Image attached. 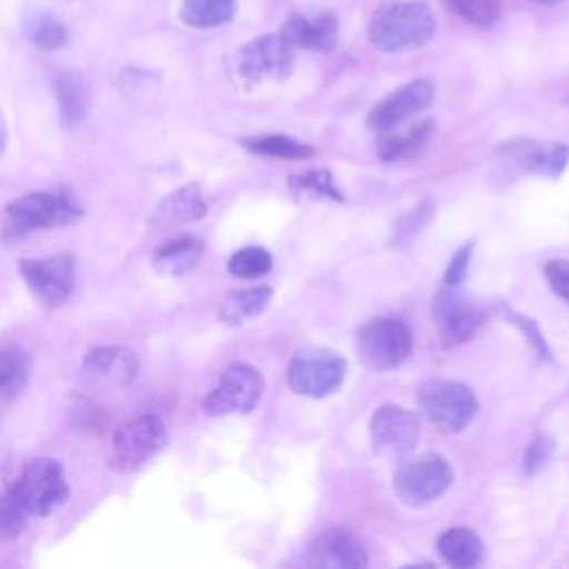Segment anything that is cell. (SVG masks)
Here are the masks:
<instances>
[{
    "label": "cell",
    "mask_w": 569,
    "mask_h": 569,
    "mask_svg": "<svg viewBox=\"0 0 569 569\" xmlns=\"http://www.w3.org/2000/svg\"><path fill=\"white\" fill-rule=\"evenodd\" d=\"M280 36L293 49H311V51H331L338 42V18L327 11L316 18H305L302 13H289L284 20Z\"/></svg>",
    "instance_id": "2e32d148"
},
{
    "label": "cell",
    "mask_w": 569,
    "mask_h": 569,
    "mask_svg": "<svg viewBox=\"0 0 569 569\" xmlns=\"http://www.w3.org/2000/svg\"><path fill=\"white\" fill-rule=\"evenodd\" d=\"M438 553L440 558L456 569H469V567H478L485 560V545L482 540L476 536V531L467 529V527H453L447 529L438 542Z\"/></svg>",
    "instance_id": "d6986e66"
},
{
    "label": "cell",
    "mask_w": 569,
    "mask_h": 569,
    "mask_svg": "<svg viewBox=\"0 0 569 569\" xmlns=\"http://www.w3.org/2000/svg\"><path fill=\"white\" fill-rule=\"evenodd\" d=\"M533 2H538V4H558L562 0H533Z\"/></svg>",
    "instance_id": "74e56055"
},
{
    "label": "cell",
    "mask_w": 569,
    "mask_h": 569,
    "mask_svg": "<svg viewBox=\"0 0 569 569\" xmlns=\"http://www.w3.org/2000/svg\"><path fill=\"white\" fill-rule=\"evenodd\" d=\"M513 149L520 151L518 160L525 171L545 176V178H558L569 160V149L560 142H547V144L525 142Z\"/></svg>",
    "instance_id": "603a6c76"
},
{
    "label": "cell",
    "mask_w": 569,
    "mask_h": 569,
    "mask_svg": "<svg viewBox=\"0 0 569 569\" xmlns=\"http://www.w3.org/2000/svg\"><path fill=\"white\" fill-rule=\"evenodd\" d=\"M431 133H433V120H418V122L402 127L400 131L393 127V129L380 133L378 153L382 160L411 158L427 144Z\"/></svg>",
    "instance_id": "44dd1931"
},
{
    "label": "cell",
    "mask_w": 569,
    "mask_h": 569,
    "mask_svg": "<svg viewBox=\"0 0 569 569\" xmlns=\"http://www.w3.org/2000/svg\"><path fill=\"white\" fill-rule=\"evenodd\" d=\"M436 16L425 0H393L382 4L369 22V40L378 51L402 53L431 40Z\"/></svg>",
    "instance_id": "6da1fadb"
},
{
    "label": "cell",
    "mask_w": 569,
    "mask_h": 569,
    "mask_svg": "<svg viewBox=\"0 0 569 569\" xmlns=\"http://www.w3.org/2000/svg\"><path fill=\"white\" fill-rule=\"evenodd\" d=\"M431 316L442 347H458L476 336L485 322V309L467 298L460 287L442 284L431 300Z\"/></svg>",
    "instance_id": "ba28073f"
},
{
    "label": "cell",
    "mask_w": 569,
    "mask_h": 569,
    "mask_svg": "<svg viewBox=\"0 0 569 569\" xmlns=\"http://www.w3.org/2000/svg\"><path fill=\"white\" fill-rule=\"evenodd\" d=\"M345 373L347 362L342 356L329 349H302L289 362L287 382L300 396L325 398L342 385Z\"/></svg>",
    "instance_id": "9c48e42d"
},
{
    "label": "cell",
    "mask_w": 569,
    "mask_h": 569,
    "mask_svg": "<svg viewBox=\"0 0 569 569\" xmlns=\"http://www.w3.org/2000/svg\"><path fill=\"white\" fill-rule=\"evenodd\" d=\"M18 271L27 282L29 291L44 307H60L73 291L76 260L69 253H53L44 258L18 260Z\"/></svg>",
    "instance_id": "8fae6325"
},
{
    "label": "cell",
    "mask_w": 569,
    "mask_h": 569,
    "mask_svg": "<svg viewBox=\"0 0 569 569\" xmlns=\"http://www.w3.org/2000/svg\"><path fill=\"white\" fill-rule=\"evenodd\" d=\"M27 509L20 505L16 493L11 489L0 493V542L13 540L22 533L27 525Z\"/></svg>",
    "instance_id": "4dcf8cb0"
},
{
    "label": "cell",
    "mask_w": 569,
    "mask_h": 569,
    "mask_svg": "<svg viewBox=\"0 0 569 569\" xmlns=\"http://www.w3.org/2000/svg\"><path fill=\"white\" fill-rule=\"evenodd\" d=\"M289 187L296 193H318L322 198L342 200L340 191L333 184V176L327 169H313V171H307V173H300V176H291Z\"/></svg>",
    "instance_id": "1f68e13d"
},
{
    "label": "cell",
    "mask_w": 569,
    "mask_h": 569,
    "mask_svg": "<svg viewBox=\"0 0 569 569\" xmlns=\"http://www.w3.org/2000/svg\"><path fill=\"white\" fill-rule=\"evenodd\" d=\"M471 247H473V244H471V242H467L465 247H460V249L451 256L449 267H447V271H445V276H442V282H445L447 287H460V284L465 282L467 271H469Z\"/></svg>",
    "instance_id": "d590c367"
},
{
    "label": "cell",
    "mask_w": 569,
    "mask_h": 569,
    "mask_svg": "<svg viewBox=\"0 0 569 569\" xmlns=\"http://www.w3.org/2000/svg\"><path fill=\"white\" fill-rule=\"evenodd\" d=\"M7 138H9V133H7V122H4V116H2V111H0V153H2L4 147H7Z\"/></svg>",
    "instance_id": "8d00e7d4"
},
{
    "label": "cell",
    "mask_w": 569,
    "mask_h": 569,
    "mask_svg": "<svg viewBox=\"0 0 569 569\" xmlns=\"http://www.w3.org/2000/svg\"><path fill=\"white\" fill-rule=\"evenodd\" d=\"M167 445L169 431L164 422L153 413L138 416L113 431L109 447V465L120 473L138 471Z\"/></svg>",
    "instance_id": "3957f363"
},
{
    "label": "cell",
    "mask_w": 569,
    "mask_h": 569,
    "mask_svg": "<svg viewBox=\"0 0 569 569\" xmlns=\"http://www.w3.org/2000/svg\"><path fill=\"white\" fill-rule=\"evenodd\" d=\"M82 218V207L67 193L31 191L4 207L0 233L4 238H22L40 229L67 227Z\"/></svg>",
    "instance_id": "7a4b0ae2"
},
{
    "label": "cell",
    "mask_w": 569,
    "mask_h": 569,
    "mask_svg": "<svg viewBox=\"0 0 569 569\" xmlns=\"http://www.w3.org/2000/svg\"><path fill=\"white\" fill-rule=\"evenodd\" d=\"M53 93H56V100H58L60 120L67 127L80 124L84 120L87 107H89L84 82L76 73L62 71L53 78Z\"/></svg>",
    "instance_id": "cb8c5ba5"
},
{
    "label": "cell",
    "mask_w": 569,
    "mask_h": 569,
    "mask_svg": "<svg viewBox=\"0 0 569 569\" xmlns=\"http://www.w3.org/2000/svg\"><path fill=\"white\" fill-rule=\"evenodd\" d=\"M207 216V202L202 196V189L198 182H189L169 196H164L158 204L156 218L160 224L167 227H180L198 222Z\"/></svg>",
    "instance_id": "ac0fdd59"
},
{
    "label": "cell",
    "mask_w": 569,
    "mask_h": 569,
    "mask_svg": "<svg viewBox=\"0 0 569 569\" xmlns=\"http://www.w3.org/2000/svg\"><path fill=\"white\" fill-rule=\"evenodd\" d=\"M271 296H273V291L267 284H258V287H249V289H236V291L224 296V300L218 309V316L227 325H242L247 320L258 318L267 309Z\"/></svg>",
    "instance_id": "7402d4cb"
},
{
    "label": "cell",
    "mask_w": 569,
    "mask_h": 569,
    "mask_svg": "<svg viewBox=\"0 0 569 569\" xmlns=\"http://www.w3.org/2000/svg\"><path fill=\"white\" fill-rule=\"evenodd\" d=\"M413 347L409 327L398 318H373L360 329L358 353L365 367L387 371L402 365Z\"/></svg>",
    "instance_id": "52a82bcc"
},
{
    "label": "cell",
    "mask_w": 569,
    "mask_h": 569,
    "mask_svg": "<svg viewBox=\"0 0 569 569\" xmlns=\"http://www.w3.org/2000/svg\"><path fill=\"white\" fill-rule=\"evenodd\" d=\"M138 358L129 347H93L87 351L80 378L87 387L102 389V391H118L131 385L136 378Z\"/></svg>",
    "instance_id": "5bb4252c"
},
{
    "label": "cell",
    "mask_w": 569,
    "mask_h": 569,
    "mask_svg": "<svg viewBox=\"0 0 569 569\" xmlns=\"http://www.w3.org/2000/svg\"><path fill=\"white\" fill-rule=\"evenodd\" d=\"M293 71V47L280 33H264L238 51V73L256 84L284 80Z\"/></svg>",
    "instance_id": "7c38bea8"
},
{
    "label": "cell",
    "mask_w": 569,
    "mask_h": 569,
    "mask_svg": "<svg viewBox=\"0 0 569 569\" xmlns=\"http://www.w3.org/2000/svg\"><path fill=\"white\" fill-rule=\"evenodd\" d=\"M431 98H433V84L427 78L413 80V82L396 89L387 98H382L369 111L367 124L371 131H376L380 136L393 127L405 124L411 116L427 109L431 104Z\"/></svg>",
    "instance_id": "9a60e30c"
},
{
    "label": "cell",
    "mask_w": 569,
    "mask_h": 569,
    "mask_svg": "<svg viewBox=\"0 0 569 569\" xmlns=\"http://www.w3.org/2000/svg\"><path fill=\"white\" fill-rule=\"evenodd\" d=\"M369 436L376 453L407 458L420 440V422L416 413L398 405H382L371 416Z\"/></svg>",
    "instance_id": "4fadbf2b"
},
{
    "label": "cell",
    "mask_w": 569,
    "mask_h": 569,
    "mask_svg": "<svg viewBox=\"0 0 569 569\" xmlns=\"http://www.w3.org/2000/svg\"><path fill=\"white\" fill-rule=\"evenodd\" d=\"M264 391L262 373L247 365H229L218 385L204 396L202 409L207 416H229V413H249Z\"/></svg>",
    "instance_id": "30bf717a"
},
{
    "label": "cell",
    "mask_w": 569,
    "mask_h": 569,
    "mask_svg": "<svg viewBox=\"0 0 569 569\" xmlns=\"http://www.w3.org/2000/svg\"><path fill=\"white\" fill-rule=\"evenodd\" d=\"M465 22L487 29L500 18V0H445Z\"/></svg>",
    "instance_id": "f546056e"
},
{
    "label": "cell",
    "mask_w": 569,
    "mask_h": 569,
    "mask_svg": "<svg viewBox=\"0 0 569 569\" xmlns=\"http://www.w3.org/2000/svg\"><path fill=\"white\" fill-rule=\"evenodd\" d=\"M240 144L253 153L269 156V158H282V160H300V158H309L313 153L311 147H307L305 142H300L291 136H284V133L242 138Z\"/></svg>",
    "instance_id": "4316f807"
},
{
    "label": "cell",
    "mask_w": 569,
    "mask_h": 569,
    "mask_svg": "<svg viewBox=\"0 0 569 569\" xmlns=\"http://www.w3.org/2000/svg\"><path fill=\"white\" fill-rule=\"evenodd\" d=\"M416 400L425 418L442 431H460L478 413V398L456 380H431L420 387Z\"/></svg>",
    "instance_id": "8992f818"
},
{
    "label": "cell",
    "mask_w": 569,
    "mask_h": 569,
    "mask_svg": "<svg viewBox=\"0 0 569 569\" xmlns=\"http://www.w3.org/2000/svg\"><path fill=\"white\" fill-rule=\"evenodd\" d=\"M451 482L453 471L449 462L433 451L402 460L393 473V491L409 507H420L440 498Z\"/></svg>",
    "instance_id": "5b68a950"
},
{
    "label": "cell",
    "mask_w": 569,
    "mask_h": 569,
    "mask_svg": "<svg viewBox=\"0 0 569 569\" xmlns=\"http://www.w3.org/2000/svg\"><path fill=\"white\" fill-rule=\"evenodd\" d=\"M11 491L27 509L29 516L44 518L58 511L71 496L69 482L64 478V469L53 458H33L29 460Z\"/></svg>",
    "instance_id": "277c9868"
},
{
    "label": "cell",
    "mask_w": 569,
    "mask_h": 569,
    "mask_svg": "<svg viewBox=\"0 0 569 569\" xmlns=\"http://www.w3.org/2000/svg\"><path fill=\"white\" fill-rule=\"evenodd\" d=\"M236 13V0H182L180 18L189 27L211 29L229 22Z\"/></svg>",
    "instance_id": "484cf974"
},
{
    "label": "cell",
    "mask_w": 569,
    "mask_h": 569,
    "mask_svg": "<svg viewBox=\"0 0 569 569\" xmlns=\"http://www.w3.org/2000/svg\"><path fill=\"white\" fill-rule=\"evenodd\" d=\"M545 278L551 291L569 305V260H549L545 264Z\"/></svg>",
    "instance_id": "836d02e7"
},
{
    "label": "cell",
    "mask_w": 569,
    "mask_h": 569,
    "mask_svg": "<svg viewBox=\"0 0 569 569\" xmlns=\"http://www.w3.org/2000/svg\"><path fill=\"white\" fill-rule=\"evenodd\" d=\"M551 451H553V440L547 433H538L525 451V458H522L525 471L536 473L540 467L547 465V460L551 458Z\"/></svg>",
    "instance_id": "d6a6232c"
},
{
    "label": "cell",
    "mask_w": 569,
    "mask_h": 569,
    "mask_svg": "<svg viewBox=\"0 0 569 569\" xmlns=\"http://www.w3.org/2000/svg\"><path fill=\"white\" fill-rule=\"evenodd\" d=\"M505 316H507L513 325H518V329L525 333V338L529 340V345L536 349V353H538L540 358L551 360V351H549V347H547V342H545V336L538 331V327H536L533 320H529V318H525V316H520V313H513V311H505Z\"/></svg>",
    "instance_id": "e575fe53"
},
{
    "label": "cell",
    "mask_w": 569,
    "mask_h": 569,
    "mask_svg": "<svg viewBox=\"0 0 569 569\" xmlns=\"http://www.w3.org/2000/svg\"><path fill=\"white\" fill-rule=\"evenodd\" d=\"M27 33L31 38V42L44 51H53L64 47L67 42V29L60 20H56L49 13H36L29 22H27Z\"/></svg>",
    "instance_id": "f1b7e54d"
},
{
    "label": "cell",
    "mask_w": 569,
    "mask_h": 569,
    "mask_svg": "<svg viewBox=\"0 0 569 569\" xmlns=\"http://www.w3.org/2000/svg\"><path fill=\"white\" fill-rule=\"evenodd\" d=\"M311 562L318 567H338V569H360L367 567V553L360 540L347 529L322 531L311 549Z\"/></svg>",
    "instance_id": "e0dca14e"
},
{
    "label": "cell",
    "mask_w": 569,
    "mask_h": 569,
    "mask_svg": "<svg viewBox=\"0 0 569 569\" xmlns=\"http://www.w3.org/2000/svg\"><path fill=\"white\" fill-rule=\"evenodd\" d=\"M271 264H273L271 253L262 247H242L227 262L229 273L242 280L264 276L271 269Z\"/></svg>",
    "instance_id": "83f0119b"
},
{
    "label": "cell",
    "mask_w": 569,
    "mask_h": 569,
    "mask_svg": "<svg viewBox=\"0 0 569 569\" xmlns=\"http://www.w3.org/2000/svg\"><path fill=\"white\" fill-rule=\"evenodd\" d=\"M31 358L20 347L0 349V402L18 396L29 380Z\"/></svg>",
    "instance_id": "d4e9b609"
},
{
    "label": "cell",
    "mask_w": 569,
    "mask_h": 569,
    "mask_svg": "<svg viewBox=\"0 0 569 569\" xmlns=\"http://www.w3.org/2000/svg\"><path fill=\"white\" fill-rule=\"evenodd\" d=\"M202 253H204V242L198 236H180V238H173V240L164 242L162 247H158L153 251L151 262L158 273L182 276L191 267H196V262L202 258Z\"/></svg>",
    "instance_id": "ffe728a7"
}]
</instances>
